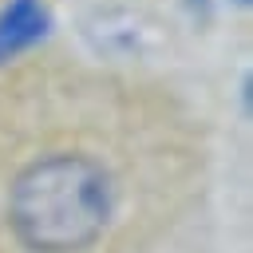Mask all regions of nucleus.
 Here are the masks:
<instances>
[{
  "instance_id": "obj_1",
  "label": "nucleus",
  "mask_w": 253,
  "mask_h": 253,
  "mask_svg": "<svg viewBox=\"0 0 253 253\" xmlns=\"http://www.w3.org/2000/svg\"><path fill=\"white\" fill-rule=\"evenodd\" d=\"M111 213V174L83 150L43 154L8 186V229L28 253H83L103 237Z\"/></svg>"
},
{
  "instance_id": "obj_2",
  "label": "nucleus",
  "mask_w": 253,
  "mask_h": 253,
  "mask_svg": "<svg viewBox=\"0 0 253 253\" xmlns=\"http://www.w3.org/2000/svg\"><path fill=\"white\" fill-rule=\"evenodd\" d=\"M47 32V8L40 0H8L0 8V59L32 47Z\"/></svg>"
},
{
  "instance_id": "obj_3",
  "label": "nucleus",
  "mask_w": 253,
  "mask_h": 253,
  "mask_svg": "<svg viewBox=\"0 0 253 253\" xmlns=\"http://www.w3.org/2000/svg\"><path fill=\"white\" fill-rule=\"evenodd\" d=\"M237 4H245V0H237Z\"/></svg>"
}]
</instances>
